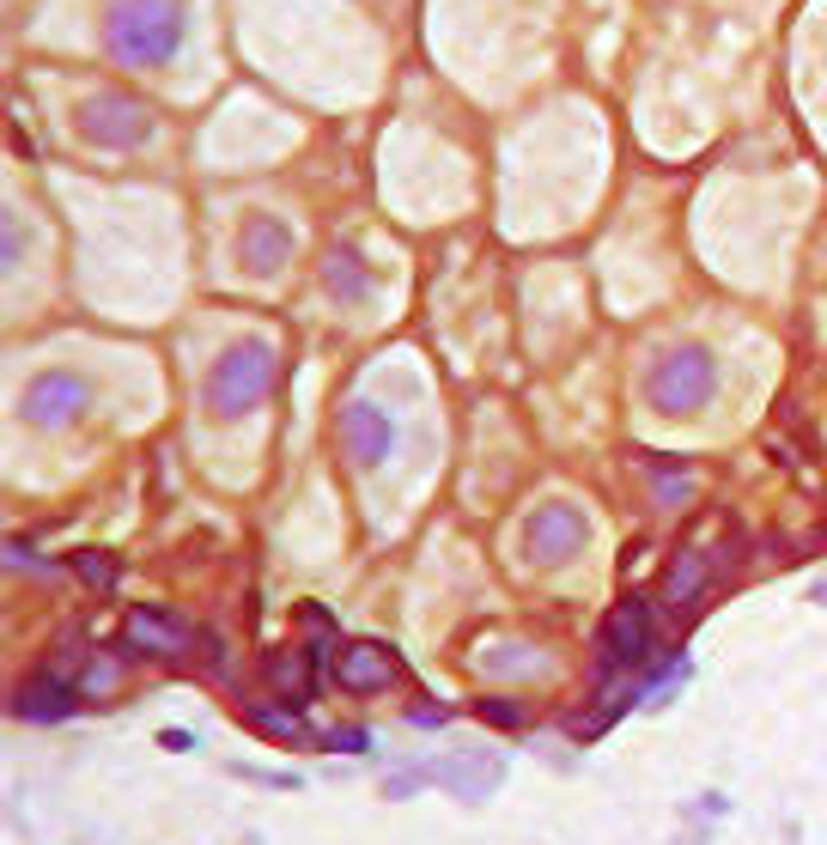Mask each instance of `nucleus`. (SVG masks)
I'll return each instance as SVG.
<instances>
[{
    "instance_id": "obj_6",
    "label": "nucleus",
    "mask_w": 827,
    "mask_h": 845,
    "mask_svg": "<svg viewBox=\"0 0 827 845\" xmlns=\"http://www.w3.org/2000/svg\"><path fill=\"white\" fill-rule=\"evenodd\" d=\"M584 542H591V523H584V511L566 505V499L529 511V523H524V548H529L536 566H560V560H572Z\"/></svg>"
},
{
    "instance_id": "obj_8",
    "label": "nucleus",
    "mask_w": 827,
    "mask_h": 845,
    "mask_svg": "<svg viewBox=\"0 0 827 845\" xmlns=\"http://www.w3.org/2000/svg\"><path fill=\"white\" fill-rule=\"evenodd\" d=\"M189 639H195L189 621L183 615H165V608H128V621H122V645L146 651V657H183Z\"/></svg>"
},
{
    "instance_id": "obj_12",
    "label": "nucleus",
    "mask_w": 827,
    "mask_h": 845,
    "mask_svg": "<svg viewBox=\"0 0 827 845\" xmlns=\"http://www.w3.org/2000/svg\"><path fill=\"white\" fill-rule=\"evenodd\" d=\"M67 706H74V687H67L55 669H37L13 694V712L25 718V724H55V718H67Z\"/></svg>"
},
{
    "instance_id": "obj_7",
    "label": "nucleus",
    "mask_w": 827,
    "mask_h": 845,
    "mask_svg": "<svg viewBox=\"0 0 827 845\" xmlns=\"http://www.w3.org/2000/svg\"><path fill=\"white\" fill-rule=\"evenodd\" d=\"M292 256V225L275 219V213H250L244 232H237V262L244 274H280Z\"/></svg>"
},
{
    "instance_id": "obj_21",
    "label": "nucleus",
    "mask_w": 827,
    "mask_h": 845,
    "mask_svg": "<svg viewBox=\"0 0 827 845\" xmlns=\"http://www.w3.org/2000/svg\"><path fill=\"white\" fill-rule=\"evenodd\" d=\"M541 657H524V651H493L487 657V669H536Z\"/></svg>"
},
{
    "instance_id": "obj_17",
    "label": "nucleus",
    "mask_w": 827,
    "mask_h": 845,
    "mask_svg": "<svg viewBox=\"0 0 827 845\" xmlns=\"http://www.w3.org/2000/svg\"><path fill=\"white\" fill-rule=\"evenodd\" d=\"M256 730H268V736H287V742H299L304 736V724H299V712L292 706H256Z\"/></svg>"
},
{
    "instance_id": "obj_1",
    "label": "nucleus",
    "mask_w": 827,
    "mask_h": 845,
    "mask_svg": "<svg viewBox=\"0 0 827 845\" xmlns=\"http://www.w3.org/2000/svg\"><path fill=\"white\" fill-rule=\"evenodd\" d=\"M189 31L183 0H110L104 13V49L122 67H165Z\"/></svg>"
},
{
    "instance_id": "obj_16",
    "label": "nucleus",
    "mask_w": 827,
    "mask_h": 845,
    "mask_svg": "<svg viewBox=\"0 0 827 845\" xmlns=\"http://www.w3.org/2000/svg\"><path fill=\"white\" fill-rule=\"evenodd\" d=\"M74 572L92 584V590H116V560H110L104 548H79V554H74Z\"/></svg>"
},
{
    "instance_id": "obj_14",
    "label": "nucleus",
    "mask_w": 827,
    "mask_h": 845,
    "mask_svg": "<svg viewBox=\"0 0 827 845\" xmlns=\"http://www.w3.org/2000/svg\"><path fill=\"white\" fill-rule=\"evenodd\" d=\"M706 578H712L706 554H700V548H682V554L670 560V572H663V602H670V608H688L700 590H706Z\"/></svg>"
},
{
    "instance_id": "obj_19",
    "label": "nucleus",
    "mask_w": 827,
    "mask_h": 845,
    "mask_svg": "<svg viewBox=\"0 0 827 845\" xmlns=\"http://www.w3.org/2000/svg\"><path fill=\"white\" fill-rule=\"evenodd\" d=\"M323 748H335V754H366V748H371V730H328Z\"/></svg>"
},
{
    "instance_id": "obj_3",
    "label": "nucleus",
    "mask_w": 827,
    "mask_h": 845,
    "mask_svg": "<svg viewBox=\"0 0 827 845\" xmlns=\"http://www.w3.org/2000/svg\"><path fill=\"white\" fill-rule=\"evenodd\" d=\"M712 390H718V359L706 347H675L645 378V396H651L657 414H694L712 402Z\"/></svg>"
},
{
    "instance_id": "obj_11",
    "label": "nucleus",
    "mask_w": 827,
    "mask_h": 845,
    "mask_svg": "<svg viewBox=\"0 0 827 845\" xmlns=\"http://www.w3.org/2000/svg\"><path fill=\"white\" fill-rule=\"evenodd\" d=\"M342 444H347V457L354 463H383L390 457V444H395V432H390V420H383L371 402H347L342 408Z\"/></svg>"
},
{
    "instance_id": "obj_15",
    "label": "nucleus",
    "mask_w": 827,
    "mask_h": 845,
    "mask_svg": "<svg viewBox=\"0 0 827 845\" xmlns=\"http://www.w3.org/2000/svg\"><path fill=\"white\" fill-rule=\"evenodd\" d=\"M328 292L342 304H354L359 292H366V268H354V250H335L328 256Z\"/></svg>"
},
{
    "instance_id": "obj_10",
    "label": "nucleus",
    "mask_w": 827,
    "mask_h": 845,
    "mask_svg": "<svg viewBox=\"0 0 827 845\" xmlns=\"http://www.w3.org/2000/svg\"><path fill=\"white\" fill-rule=\"evenodd\" d=\"M603 651H608V663H639V657H651V608H645L639 596L615 602V615L603 621Z\"/></svg>"
},
{
    "instance_id": "obj_5",
    "label": "nucleus",
    "mask_w": 827,
    "mask_h": 845,
    "mask_svg": "<svg viewBox=\"0 0 827 845\" xmlns=\"http://www.w3.org/2000/svg\"><path fill=\"white\" fill-rule=\"evenodd\" d=\"M86 402H92V383L79 378V371H43V378L25 383L19 414H25V426H43V432H55V426L79 420V414H86Z\"/></svg>"
},
{
    "instance_id": "obj_18",
    "label": "nucleus",
    "mask_w": 827,
    "mask_h": 845,
    "mask_svg": "<svg viewBox=\"0 0 827 845\" xmlns=\"http://www.w3.org/2000/svg\"><path fill=\"white\" fill-rule=\"evenodd\" d=\"M651 475H657V499H663V505H682L688 499V475H682V469H663V463H657Z\"/></svg>"
},
{
    "instance_id": "obj_4",
    "label": "nucleus",
    "mask_w": 827,
    "mask_h": 845,
    "mask_svg": "<svg viewBox=\"0 0 827 845\" xmlns=\"http://www.w3.org/2000/svg\"><path fill=\"white\" fill-rule=\"evenodd\" d=\"M74 122H79V140L98 146V153H134V146L153 140V110L134 92H92Z\"/></svg>"
},
{
    "instance_id": "obj_2",
    "label": "nucleus",
    "mask_w": 827,
    "mask_h": 845,
    "mask_svg": "<svg viewBox=\"0 0 827 845\" xmlns=\"http://www.w3.org/2000/svg\"><path fill=\"white\" fill-rule=\"evenodd\" d=\"M275 390V347L268 341H237L232 353H220L208 378V408L220 420H237V414H250L256 402Z\"/></svg>"
},
{
    "instance_id": "obj_20",
    "label": "nucleus",
    "mask_w": 827,
    "mask_h": 845,
    "mask_svg": "<svg viewBox=\"0 0 827 845\" xmlns=\"http://www.w3.org/2000/svg\"><path fill=\"white\" fill-rule=\"evenodd\" d=\"M481 718H487V724H505V730L524 724V712H517L512 700H481Z\"/></svg>"
},
{
    "instance_id": "obj_13",
    "label": "nucleus",
    "mask_w": 827,
    "mask_h": 845,
    "mask_svg": "<svg viewBox=\"0 0 827 845\" xmlns=\"http://www.w3.org/2000/svg\"><path fill=\"white\" fill-rule=\"evenodd\" d=\"M268 681H275V694L287 706H304L316 694V663H311V651H275L268 657Z\"/></svg>"
},
{
    "instance_id": "obj_9",
    "label": "nucleus",
    "mask_w": 827,
    "mask_h": 845,
    "mask_svg": "<svg viewBox=\"0 0 827 845\" xmlns=\"http://www.w3.org/2000/svg\"><path fill=\"white\" fill-rule=\"evenodd\" d=\"M395 675H402L395 651L390 645H371V639L342 645V657H335V681H342L347 694H378V687H390Z\"/></svg>"
}]
</instances>
